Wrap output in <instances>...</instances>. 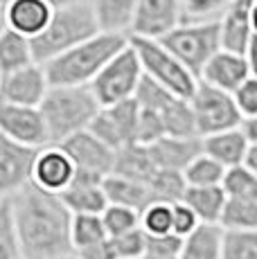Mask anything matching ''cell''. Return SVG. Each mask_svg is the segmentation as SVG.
Here are the masks:
<instances>
[{
	"instance_id": "cell-1",
	"label": "cell",
	"mask_w": 257,
	"mask_h": 259,
	"mask_svg": "<svg viewBox=\"0 0 257 259\" xmlns=\"http://www.w3.org/2000/svg\"><path fill=\"white\" fill-rule=\"evenodd\" d=\"M9 203L23 259H59L75 252L70 239L72 212L59 194L27 183Z\"/></svg>"
},
{
	"instance_id": "cell-2",
	"label": "cell",
	"mask_w": 257,
	"mask_h": 259,
	"mask_svg": "<svg viewBox=\"0 0 257 259\" xmlns=\"http://www.w3.org/2000/svg\"><path fill=\"white\" fill-rule=\"evenodd\" d=\"M124 46H128V34L100 29L95 36L43 63L50 86H91L102 68Z\"/></svg>"
},
{
	"instance_id": "cell-3",
	"label": "cell",
	"mask_w": 257,
	"mask_h": 259,
	"mask_svg": "<svg viewBox=\"0 0 257 259\" xmlns=\"http://www.w3.org/2000/svg\"><path fill=\"white\" fill-rule=\"evenodd\" d=\"M102 104L91 86H50L41 102L50 144H59L91 126Z\"/></svg>"
},
{
	"instance_id": "cell-4",
	"label": "cell",
	"mask_w": 257,
	"mask_h": 259,
	"mask_svg": "<svg viewBox=\"0 0 257 259\" xmlns=\"http://www.w3.org/2000/svg\"><path fill=\"white\" fill-rule=\"evenodd\" d=\"M97 32H100V25H97V18L88 0L70 5V7L54 9L48 27L32 38L34 59L38 63H46L66 50L79 46L86 38L95 36Z\"/></svg>"
},
{
	"instance_id": "cell-5",
	"label": "cell",
	"mask_w": 257,
	"mask_h": 259,
	"mask_svg": "<svg viewBox=\"0 0 257 259\" xmlns=\"http://www.w3.org/2000/svg\"><path fill=\"white\" fill-rule=\"evenodd\" d=\"M183 66L196 77L221 50L219 21H183L160 38Z\"/></svg>"
},
{
	"instance_id": "cell-6",
	"label": "cell",
	"mask_w": 257,
	"mask_h": 259,
	"mask_svg": "<svg viewBox=\"0 0 257 259\" xmlns=\"http://www.w3.org/2000/svg\"><path fill=\"white\" fill-rule=\"evenodd\" d=\"M128 41L136 48L138 57H140V63H142V72H145L147 77L162 83L165 88H169L172 93L181 95V97H190V95L194 93L196 83H199V77L187 70L160 38L128 36Z\"/></svg>"
},
{
	"instance_id": "cell-7",
	"label": "cell",
	"mask_w": 257,
	"mask_h": 259,
	"mask_svg": "<svg viewBox=\"0 0 257 259\" xmlns=\"http://www.w3.org/2000/svg\"><path fill=\"white\" fill-rule=\"evenodd\" d=\"M142 77H145V72H142L140 57L128 41V46L122 48L91 81V91L95 93L97 102L102 106L124 102V99L136 97Z\"/></svg>"
},
{
	"instance_id": "cell-8",
	"label": "cell",
	"mask_w": 257,
	"mask_h": 259,
	"mask_svg": "<svg viewBox=\"0 0 257 259\" xmlns=\"http://www.w3.org/2000/svg\"><path fill=\"white\" fill-rule=\"evenodd\" d=\"M190 104L194 111L196 131L201 138L210 136V133L237 128L244 124V115L235 102V95L224 91V88L199 81L194 93L190 95Z\"/></svg>"
},
{
	"instance_id": "cell-9",
	"label": "cell",
	"mask_w": 257,
	"mask_h": 259,
	"mask_svg": "<svg viewBox=\"0 0 257 259\" xmlns=\"http://www.w3.org/2000/svg\"><path fill=\"white\" fill-rule=\"evenodd\" d=\"M59 147L70 156L72 165H75V174L93 176V178H106L113 171L115 149L108 147L91 128H83V131L75 133V136L61 140Z\"/></svg>"
},
{
	"instance_id": "cell-10",
	"label": "cell",
	"mask_w": 257,
	"mask_h": 259,
	"mask_svg": "<svg viewBox=\"0 0 257 259\" xmlns=\"http://www.w3.org/2000/svg\"><path fill=\"white\" fill-rule=\"evenodd\" d=\"M138 115H140V106L136 99L106 104V106H100L88 128L117 151L138 142Z\"/></svg>"
},
{
	"instance_id": "cell-11",
	"label": "cell",
	"mask_w": 257,
	"mask_h": 259,
	"mask_svg": "<svg viewBox=\"0 0 257 259\" xmlns=\"http://www.w3.org/2000/svg\"><path fill=\"white\" fill-rule=\"evenodd\" d=\"M38 149L21 144L0 133V201L12 198L27 183H32V169Z\"/></svg>"
},
{
	"instance_id": "cell-12",
	"label": "cell",
	"mask_w": 257,
	"mask_h": 259,
	"mask_svg": "<svg viewBox=\"0 0 257 259\" xmlns=\"http://www.w3.org/2000/svg\"><path fill=\"white\" fill-rule=\"evenodd\" d=\"M0 133L34 149L50 144L46 119L38 106L0 102Z\"/></svg>"
},
{
	"instance_id": "cell-13",
	"label": "cell",
	"mask_w": 257,
	"mask_h": 259,
	"mask_svg": "<svg viewBox=\"0 0 257 259\" xmlns=\"http://www.w3.org/2000/svg\"><path fill=\"white\" fill-rule=\"evenodd\" d=\"M50 79H48L43 63H29V66L3 74L0 79V102L23 104V106H41L43 97L48 95Z\"/></svg>"
},
{
	"instance_id": "cell-14",
	"label": "cell",
	"mask_w": 257,
	"mask_h": 259,
	"mask_svg": "<svg viewBox=\"0 0 257 259\" xmlns=\"http://www.w3.org/2000/svg\"><path fill=\"white\" fill-rule=\"evenodd\" d=\"M183 23V0H140L128 36L162 38Z\"/></svg>"
},
{
	"instance_id": "cell-15",
	"label": "cell",
	"mask_w": 257,
	"mask_h": 259,
	"mask_svg": "<svg viewBox=\"0 0 257 259\" xmlns=\"http://www.w3.org/2000/svg\"><path fill=\"white\" fill-rule=\"evenodd\" d=\"M75 178V165L59 144H46L38 149L32 169V183L46 192L61 194Z\"/></svg>"
},
{
	"instance_id": "cell-16",
	"label": "cell",
	"mask_w": 257,
	"mask_h": 259,
	"mask_svg": "<svg viewBox=\"0 0 257 259\" xmlns=\"http://www.w3.org/2000/svg\"><path fill=\"white\" fill-rule=\"evenodd\" d=\"M248 77H250V68L248 61H246V54L221 48L203 66V70L199 74V81L235 93Z\"/></svg>"
},
{
	"instance_id": "cell-17",
	"label": "cell",
	"mask_w": 257,
	"mask_h": 259,
	"mask_svg": "<svg viewBox=\"0 0 257 259\" xmlns=\"http://www.w3.org/2000/svg\"><path fill=\"white\" fill-rule=\"evenodd\" d=\"M253 3L255 0H232L219 18L221 48L232 52H246L253 38Z\"/></svg>"
},
{
	"instance_id": "cell-18",
	"label": "cell",
	"mask_w": 257,
	"mask_h": 259,
	"mask_svg": "<svg viewBox=\"0 0 257 259\" xmlns=\"http://www.w3.org/2000/svg\"><path fill=\"white\" fill-rule=\"evenodd\" d=\"M154 156L158 169H174L183 171L199 153H203V140L201 136L179 138V136H162L154 144H147Z\"/></svg>"
},
{
	"instance_id": "cell-19",
	"label": "cell",
	"mask_w": 257,
	"mask_h": 259,
	"mask_svg": "<svg viewBox=\"0 0 257 259\" xmlns=\"http://www.w3.org/2000/svg\"><path fill=\"white\" fill-rule=\"evenodd\" d=\"M54 9L46 0H7L5 5V25L34 38L48 27Z\"/></svg>"
},
{
	"instance_id": "cell-20",
	"label": "cell",
	"mask_w": 257,
	"mask_h": 259,
	"mask_svg": "<svg viewBox=\"0 0 257 259\" xmlns=\"http://www.w3.org/2000/svg\"><path fill=\"white\" fill-rule=\"evenodd\" d=\"M102 181L104 178L75 174L72 183L63 189L59 196L63 198L66 207L72 214H102L104 207L108 205V198L102 187Z\"/></svg>"
},
{
	"instance_id": "cell-21",
	"label": "cell",
	"mask_w": 257,
	"mask_h": 259,
	"mask_svg": "<svg viewBox=\"0 0 257 259\" xmlns=\"http://www.w3.org/2000/svg\"><path fill=\"white\" fill-rule=\"evenodd\" d=\"M201 140H203V153L219 160L226 169L241 165L246 160V153H248V147H250L248 136H246V131L241 126L210 133V136H203Z\"/></svg>"
},
{
	"instance_id": "cell-22",
	"label": "cell",
	"mask_w": 257,
	"mask_h": 259,
	"mask_svg": "<svg viewBox=\"0 0 257 259\" xmlns=\"http://www.w3.org/2000/svg\"><path fill=\"white\" fill-rule=\"evenodd\" d=\"M158 167L154 162L149 147L140 142H133L124 149H117L115 151V165H113V174H120V176L133 178V181H140L149 187V181L156 176Z\"/></svg>"
},
{
	"instance_id": "cell-23",
	"label": "cell",
	"mask_w": 257,
	"mask_h": 259,
	"mask_svg": "<svg viewBox=\"0 0 257 259\" xmlns=\"http://www.w3.org/2000/svg\"><path fill=\"white\" fill-rule=\"evenodd\" d=\"M221 237L224 228L219 223H199L183 237L179 259H221Z\"/></svg>"
},
{
	"instance_id": "cell-24",
	"label": "cell",
	"mask_w": 257,
	"mask_h": 259,
	"mask_svg": "<svg viewBox=\"0 0 257 259\" xmlns=\"http://www.w3.org/2000/svg\"><path fill=\"white\" fill-rule=\"evenodd\" d=\"M88 3L93 7L100 29L128 34L140 0H88Z\"/></svg>"
},
{
	"instance_id": "cell-25",
	"label": "cell",
	"mask_w": 257,
	"mask_h": 259,
	"mask_svg": "<svg viewBox=\"0 0 257 259\" xmlns=\"http://www.w3.org/2000/svg\"><path fill=\"white\" fill-rule=\"evenodd\" d=\"M102 187L106 192L108 203H115V205H126V207H133V210H142L147 203H151V192L145 183L120 176V174L111 171L102 181Z\"/></svg>"
},
{
	"instance_id": "cell-26",
	"label": "cell",
	"mask_w": 257,
	"mask_h": 259,
	"mask_svg": "<svg viewBox=\"0 0 257 259\" xmlns=\"http://www.w3.org/2000/svg\"><path fill=\"white\" fill-rule=\"evenodd\" d=\"M29 63H36L32 50V38L12 27H5L0 32V72L7 74L14 70H21Z\"/></svg>"
},
{
	"instance_id": "cell-27",
	"label": "cell",
	"mask_w": 257,
	"mask_h": 259,
	"mask_svg": "<svg viewBox=\"0 0 257 259\" xmlns=\"http://www.w3.org/2000/svg\"><path fill=\"white\" fill-rule=\"evenodd\" d=\"M226 198H228V194L224 192L221 185H207V187L187 185L181 201L187 203V205L196 212L201 223H219L221 212H224V205H226Z\"/></svg>"
},
{
	"instance_id": "cell-28",
	"label": "cell",
	"mask_w": 257,
	"mask_h": 259,
	"mask_svg": "<svg viewBox=\"0 0 257 259\" xmlns=\"http://www.w3.org/2000/svg\"><path fill=\"white\" fill-rule=\"evenodd\" d=\"M160 115H162V122H165V133L167 136H179V138L199 136L190 97H174L160 111Z\"/></svg>"
},
{
	"instance_id": "cell-29",
	"label": "cell",
	"mask_w": 257,
	"mask_h": 259,
	"mask_svg": "<svg viewBox=\"0 0 257 259\" xmlns=\"http://www.w3.org/2000/svg\"><path fill=\"white\" fill-rule=\"evenodd\" d=\"M106 237H108V232L104 228L102 214H72L70 239H72L75 252L95 246V243L104 241Z\"/></svg>"
},
{
	"instance_id": "cell-30",
	"label": "cell",
	"mask_w": 257,
	"mask_h": 259,
	"mask_svg": "<svg viewBox=\"0 0 257 259\" xmlns=\"http://www.w3.org/2000/svg\"><path fill=\"white\" fill-rule=\"evenodd\" d=\"M140 228L147 237L174 235V203L151 201L140 210Z\"/></svg>"
},
{
	"instance_id": "cell-31",
	"label": "cell",
	"mask_w": 257,
	"mask_h": 259,
	"mask_svg": "<svg viewBox=\"0 0 257 259\" xmlns=\"http://www.w3.org/2000/svg\"><path fill=\"white\" fill-rule=\"evenodd\" d=\"M221 259H257V230L224 228Z\"/></svg>"
},
{
	"instance_id": "cell-32",
	"label": "cell",
	"mask_w": 257,
	"mask_h": 259,
	"mask_svg": "<svg viewBox=\"0 0 257 259\" xmlns=\"http://www.w3.org/2000/svg\"><path fill=\"white\" fill-rule=\"evenodd\" d=\"M221 228H244V230H257V198H226L224 212L219 219Z\"/></svg>"
},
{
	"instance_id": "cell-33",
	"label": "cell",
	"mask_w": 257,
	"mask_h": 259,
	"mask_svg": "<svg viewBox=\"0 0 257 259\" xmlns=\"http://www.w3.org/2000/svg\"><path fill=\"white\" fill-rule=\"evenodd\" d=\"M226 167L219 160H215L207 153H199L194 160L183 169L185 183L190 187H207V185H221Z\"/></svg>"
},
{
	"instance_id": "cell-34",
	"label": "cell",
	"mask_w": 257,
	"mask_h": 259,
	"mask_svg": "<svg viewBox=\"0 0 257 259\" xmlns=\"http://www.w3.org/2000/svg\"><path fill=\"white\" fill-rule=\"evenodd\" d=\"M187 189L183 171L174 169H158L156 176L149 181L151 201H165V203H179Z\"/></svg>"
},
{
	"instance_id": "cell-35",
	"label": "cell",
	"mask_w": 257,
	"mask_h": 259,
	"mask_svg": "<svg viewBox=\"0 0 257 259\" xmlns=\"http://www.w3.org/2000/svg\"><path fill=\"white\" fill-rule=\"evenodd\" d=\"M221 187L228 196L237 198H257V174L250 171L248 167L241 162V165L228 167L224 174V181Z\"/></svg>"
},
{
	"instance_id": "cell-36",
	"label": "cell",
	"mask_w": 257,
	"mask_h": 259,
	"mask_svg": "<svg viewBox=\"0 0 257 259\" xmlns=\"http://www.w3.org/2000/svg\"><path fill=\"white\" fill-rule=\"evenodd\" d=\"M21 241H18L16 223L9 198L0 201V259H21Z\"/></svg>"
},
{
	"instance_id": "cell-37",
	"label": "cell",
	"mask_w": 257,
	"mask_h": 259,
	"mask_svg": "<svg viewBox=\"0 0 257 259\" xmlns=\"http://www.w3.org/2000/svg\"><path fill=\"white\" fill-rule=\"evenodd\" d=\"M102 221H104V228H106L108 237L124 235V232H131V230L140 228V210L108 203L102 212Z\"/></svg>"
},
{
	"instance_id": "cell-38",
	"label": "cell",
	"mask_w": 257,
	"mask_h": 259,
	"mask_svg": "<svg viewBox=\"0 0 257 259\" xmlns=\"http://www.w3.org/2000/svg\"><path fill=\"white\" fill-rule=\"evenodd\" d=\"M174 97H181V95L172 93L169 88H165L162 83L154 81L151 77H147V74H145V77H142V81H140V86H138L136 97H133V99L138 102V106L151 108V111L160 113L162 108H165Z\"/></svg>"
},
{
	"instance_id": "cell-39",
	"label": "cell",
	"mask_w": 257,
	"mask_h": 259,
	"mask_svg": "<svg viewBox=\"0 0 257 259\" xmlns=\"http://www.w3.org/2000/svg\"><path fill=\"white\" fill-rule=\"evenodd\" d=\"M232 0H183V21H219Z\"/></svg>"
},
{
	"instance_id": "cell-40",
	"label": "cell",
	"mask_w": 257,
	"mask_h": 259,
	"mask_svg": "<svg viewBox=\"0 0 257 259\" xmlns=\"http://www.w3.org/2000/svg\"><path fill=\"white\" fill-rule=\"evenodd\" d=\"M165 133V122L158 111L140 106V115H138V142L140 144H154L160 140Z\"/></svg>"
},
{
	"instance_id": "cell-41",
	"label": "cell",
	"mask_w": 257,
	"mask_h": 259,
	"mask_svg": "<svg viewBox=\"0 0 257 259\" xmlns=\"http://www.w3.org/2000/svg\"><path fill=\"white\" fill-rule=\"evenodd\" d=\"M232 95H235V102L244 119L257 115V74H250Z\"/></svg>"
},
{
	"instance_id": "cell-42",
	"label": "cell",
	"mask_w": 257,
	"mask_h": 259,
	"mask_svg": "<svg viewBox=\"0 0 257 259\" xmlns=\"http://www.w3.org/2000/svg\"><path fill=\"white\" fill-rule=\"evenodd\" d=\"M199 223H201V219L196 217V212L192 210L187 203H174V235L176 237H187L194 228H199Z\"/></svg>"
},
{
	"instance_id": "cell-43",
	"label": "cell",
	"mask_w": 257,
	"mask_h": 259,
	"mask_svg": "<svg viewBox=\"0 0 257 259\" xmlns=\"http://www.w3.org/2000/svg\"><path fill=\"white\" fill-rule=\"evenodd\" d=\"M244 54H246V61H248L250 74H257V34H253V38H250Z\"/></svg>"
},
{
	"instance_id": "cell-44",
	"label": "cell",
	"mask_w": 257,
	"mask_h": 259,
	"mask_svg": "<svg viewBox=\"0 0 257 259\" xmlns=\"http://www.w3.org/2000/svg\"><path fill=\"white\" fill-rule=\"evenodd\" d=\"M241 128L246 131V136H248V140H250V142H257V115H255V117L244 119Z\"/></svg>"
},
{
	"instance_id": "cell-45",
	"label": "cell",
	"mask_w": 257,
	"mask_h": 259,
	"mask_svg": "<svg viewBox=\"0 0 257 259\" xmlns=\"http://www.w3.org/2000/svg\"><path fill=\"white\" fill-rule=\"evenodd\" d=\"M244 165L248 167L250 171H255V174H257V142H250L248 153H246V160H244Z\"/></svg>"
},
{
	"instance_id": "cell-46",
	"label": "cell",
	"mask_w": 257,
	"mask_h": 259,
	"mask_svg": "<svg viewBox=\"0 0 257 259\" xmlns=\"http://www.w3.org/2000/svg\"><path fill=\"white\" fill-rule=\"evenodd\" d=\"M52 9H61V7H70V5H77V3H83V0H46Z\"/></svg>"
},
{
	"instance_id": "cell-47",
	"label": "cell",
	"mask_w": 257,
	"mask_h": 259,
	"mask_svg": "<svg viewBox=\"0 0 257 259\" xmlns=\"http://www.w3.org/2000/svg\"><path fill=\"white\" fill-rule=\"evenodd\" d=\"M253 32L257 34V0L253 3Z\"/></svg>"
},
{
	"instance_id": "cell-48",
	"label": "cell",
	"mask_w": 257,
	"mask_h": 259,
	"mask_svg": "<svg viewBox=\"0 0 257 259\" xmlns=\"http://www.w3.org/2000/svg\"><path fill=\"white\" fill-rule=\"evenodd\" d=\"M5 27H7V25H5V7H0V32H3Z\"/></svg>"
},
{
	"instance_id": "cell-49",
	"label": "cell",
	"mask_w": 257,
	"mask_h": 259,
	"mask_svg": "<svg viewBox=\"0 0 257 259\" xmlns=\"http://www.w3.org/2000/svg\"><path fill=\"white\" fill-rule=\"evenodd\" d=\"M59 259H81L77 255V252H68V255H63V257H59Z\"/></svg>"
},
{
	"instance_id": "cell-50",
	"label": "cell",
	"mask_w": 257,
	"mask_h": 259,
	"mask_svg": "<svg viewBox=\"0 0 257 259\" xmlns=\"http://www.w3.org/2000/svg\"><path fill=\"white\" fill-rule=\"evenodd\" d=\"M5 5H7V0H0V7H5Z\"/></svg>"
},
{
	"instance_id": "cell-51",
	"label": "cell",
	"mask_w": 257,
	"mask_h": 259,
	"mask_svg": "<svg viewBox=\"0 0 257 259\" xmlns=\"http://www.w3.org/2000/svg\"><path fill=\"white\" fill-rule=\"evenodd\" d=\"M0 79H3V72H0Z\"/></svg>"
},
{
	"instance_id": "cell-52",
	"label": "cell",
	"mask_w": 257,
	"mask_h": 259,
	"mask_svg": "<svg viewBox=\"0 0 257 259\" xmlns=\"http://www.w3.org/2000/svg\"><path fill=\"white\" fill-rule=\"evenodd\" d=\"M138 259H142V257H138Z\"/></svg>"
},
{
	"instance_id": "cell-53",
	"label": "cell",
	"mask_w": 257,
	"mask_h": 259,
	"mask_svg": "<svg viewBox=\"0 0 257 259\" xmlns=\"http://www.w3.org/2000/svg\"><path fill=\"white\" fill-rule=\"evenodd\" d=\"M21 259H23V257H21Z\"/></svg>"
}]
</instances>
